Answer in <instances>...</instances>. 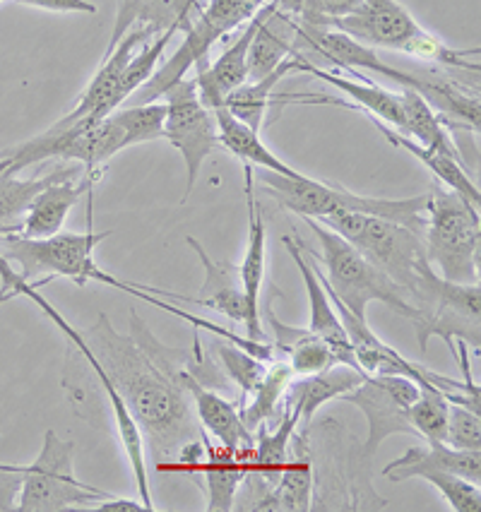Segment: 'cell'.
Listing matches in <instances>:
<instances>
[{"label": "cell", "instance_id": "obj_1", "mask_svg": "<svg viewBox=\"0 0 481 512\" xmlns=\"http://www.w3.org/2000/svg\"><path fill=\"white\" fill-rule=\"evenodd\" d=\"M82 337L126 400L159 472L174 469L183 450L207 440L181 378L193 354L164 347L135 311L130 335H121L99 315Z\"/></svg>", "mask_w": 481, "mask_h": 512}, {"label": "cell", "instance_id": "obj_2", "mask_svg": "<svg viewBox=\"0 0 481 512\" xmlns=\"http://www.w3.org/2000/svg\"><path fill=\"white\" fill-rule=\"evenodd\" d=\"M164 116V101L121 106L97 123L77 121L65 128L51 125L41 135L17 142L13 147H3L0 159L10 164V174H17L27 166L61 159V162L80 164L89 176L102 178V169L118 152L162 138Z\"/></svg>", "mask_w": 481, "mask_h": 512}, {"label": "cell", "instance_id": "obj_3", "mask_svg": "<svg viewBox=\"0 0 481 512\" xmlns=\"http://www.w3.org/2000/svg\"><path fill=\"white\" fill-rule=\"evenodd\" d=\"M292 56H301L313 65L318 58H325L340 73H376L378 77H390L400 87L417 89V92L433 106V111L443 118L450 130L465 128L479 133V89L477 85L448 77L443 73H407L395 68L378 56L376 49L349 39L347 34L332 27H313L296 20V41Z\"/></svg>", "mask_w": 481, "mask_h": 512}, {"label": "cell", "instance_id": "obj_4", "mask_svg": "<svg viewBox=\"0 0 481 512\" xmlns=\"http://www.w3.org/2000/svg\"><path fill=\"white\" fill-rule=\"evenodd\" d=\"M109 236L111 231H99V234L92 231V219H89V229L85 234H63V231H58L56 236L49 238H27L20 234L0 236V255L8 263L20 267L17 272L27 282H34L37 277L46 279V282L56 277L73 279L77 287H85L87 282H99L145 301L147 291L142 284L123 282V279L104 272L94 260V248Z\"/></svg>", "mask_w": 481, "mask_h": 512}, {"label": "cell", "instance_id": "obj_5", "mask_svg": "<svg viewBox=\"0 0 481 512\" xmlns=\"http://www.w3.org/2000/svg\"><path fill=\"white\" fill-rule=\"evenodd\" d=\"M304 222L316 234L320 253L316 255L313 250H308L306 243L304 248L308 255L316 258V263L323 265V270H318L316 265H313V270H316L320 284L332 299L340 301L349 313H354L361 320H366V308L373 301L385 303L412 323L417 320V308L407 301L405 291L397 287L383 270H378L371 260H366L352 243H347L340 234H335L316 219H304Z\"/></svg>", "mask_w": 481, "mask_h": 512}, {"label": "cell", "instance_id": "obj_6", "mask_svg": "<svg viewBox=\"0 0 481 512\" xmlns=\"http://www.w3.org/2000/svg\"><path fill=\"white\" fill-rule=\"evenodd\" d=\"M260 186L267 190L272 200L279 202L284 210L299 214L301 219H323L335 212H364L373 217L390 219L407 229L424 236L426 226V202L429 193L414 195V198L390 200V198H368V195L352 193V190L337 186V183L316 181V178L299 174L294 178L275 174V171L260 169Z\"/></svg>", "mask_w": 481, "mask_h": 512}, {"label": "cell", "instance_id": "obj_7", "mask_svg": "<svg viewBox=\"0 0 481 512\" xmlns=\"http://www.w3.org/2000/svg\"><path fill=\"white\" fill-rule=\"evenodd\" d=\"M316 222L325 224L344 241L352 243L366 260H371L405 291L407 301L412 299L424 279V272L431 267L426 258L424 236L390 219L364 212H335Z\"/></svg>", "mask_w": 481, "mask_h": 512}, {"label": "cell", "instance_id": "obj_8", "mask_svg": "<svg viewBox=\"0 0 481 512\" xmlns=\"http://www.w3.org/2000/svg\"><path fill=\"white\" fill-rule=\"evenodd\" d=\"M424 248L438 275L455 284L479 282L481 219L479 210L445 186H433L426 202Z\"/></svg>", "mask_w": 481, "mask_h": 512}, {"label": "cell", "instance_id": "obj_9", "mask_svg": "<svg viewBox=\"0 0 481 512\" xmlns=\"http://www.w3.org/2000/svg\"><path fill=\"white\" fill-rule=\"evenodd\" d=\"M265 3L267 0H207L183 29L186 39L178 46V51L169 61L159 65L150 80L128 99L133 101L130 106L152 104V101L162 99L166 89L188 77L195 65L210 61L212 46L227 39L234 29L246 25Z\"/></svg>", "mask_w": 481, "mask_h": 512}, {"label": "cell", "instance_id": "obj_10", "mask_svg": "<svg viewBox=\"0 0 481 512\" xmlns=\"http://www.w3.org/2000/svg\"><path fill=\"white\" fill-rule=\"evenodd\" d=\"M417 308L414 332H417L419 349L426 351L431 337H441L448 344L455 359V339L469 344L479 354L481 347V291L477 284L448 282L433 270L424 272L419 289L409 299Z\"/></svg>", "mask_w": 481, "mask_h": 512}, {"label": "cell", "instance_id": "obj_11", "mask_svg": "<svg viewBox=\"0 0 481 512\" xmlns=\"http://www.w3.org/2000/svg\"><path fill=\"white\" fill-rule=\"evenodd\" d=\"M106 491L82 484L75 476V443L56 431L44 433L37 460L22 464V488L17 496L20 512L89 510Z\"/></svg>", "mask_w": 481, "mask_h": 512}, {"label": "cell", "instance_id": "obj_12", "mask_svg": "<svg viewBox=\"0 0 481 512\" xmlns=\"http://www.w3.org/2000/svg\"><path fill=\"white\" fill-rule=\"evenodd\" d=\"M159 101H164L166 106L162 138L176 147L178 154L183 157V164H186V193H183V202H188L195 183H198L200 169H203L207 157L219 147L215 113L207 109L203 99H200L195 77L178 80L176 85L166 89L164 97Z\"/></svg>", "mask_w": 481, "mask_h": 512}, {"label": "cell", "instance_id": "obj_13", "mask_svg": "<svg viewBox=\"0 0 481 512\" xmlns=\"http://www.w3.org/2000/svg\"><path fill=\"white\" fill-rule=\"evenodd\" d=\"M417 397L419 385L407 375H366L354 390L340 397V402L354 404L366 416L368 433L361 445V457L366 462L373 460L385 438L395 433L417 436V428L409 419V407Z\"/></svg>", "mask_w": 481, "mask_h": 512}, {"label": "cell", "instance_id": "obj_14", "mask_svg": "<svg viewBox=\"0 0 481 512\" xmlns=\"http://www.w3.org/2000/svg\"><path fill=\"white\" fill-rule=\"evenodd\" d=\"M332 29L347 34L349 39L359 41L368 49L402 53L412 49L414 41L424 32V27H419L417 20L397 0H361L352 13L337 20Z\"/></svg>", "mask_w": 481, "mask_h": 512}, {"label": "cell", "instance_id": "obj_15", "mask_svg": "<svg viewBox=\"0 0 481 512\" xmlns=\"http://www.w3.org/2000/svg\"><path fill=\"white\" fill-rule=\"evenodd\" d=\"M188 246L195 250V255L200 258V265L205 270V282L200 289L198 299H193V306L212 308V311L227 315L231 323L246 327V337L251 342H267L263 323H260V315H255L248 306L246 291L241 284V272L239 265L231 263H219L212 260L210 253L203 248V243L198 238L188 236Z\"/></svg>", "mask_w": 481, "mask_h": 512}, {"label": "cell", "instance_id": "obj_16", "mask_svg": "<svg viewBox=\"0 0 481 512\" xmlns=\"http://www.w3.org/2000/svg\"><path fill=\"white\" fill-rule=\"evenodd\" d=\"M275 10V0H267L263 8L243 25L241 37L231 41L215 61L195 65V73H198L195 75V85H198V94L207 109H215V106L222 104L229 92H234L236 87L248 80V46H251V39L255 29L260 27V22L270 13H275Z\"/></svg>", "mask_w": 481, "mask_h": 512}, {"label": "cell", "instance_id": "obj_17", "mask_svg": "<svg viewBox=\"0 0 481 512\" xmlns=\"http://www.w3.org/2000/svg\"><path fill=\"white\" fill-rule=\"evenodd\" d=\"M181 378L190 395V402H193L200 426H203L222 448L239 452V455L251 452L255 443V433L248 431L246 424H243L239 404L224 400L215 388H207V385L200 383L188 368H183Z\"/></svg>", "mask_w": 481, "mask_h": 512}, {"label": "cell", "instance_id": "obj_18", "mask_svg": "<svg viewBox=\"0 0 481 512\" xmlns=\"http://www.w3.org/2000/svg\"><path fill=\"white\" fill-rule=\"evenodd\" d=\"M282 243L284 248H287V253L292 255L294 265L299 267L301 277H304V287L308 291V306H311V323H308V330L328 344L337 361L359 368L356 366L352 344H349L347 332H344L340 313L335 311L330 294L325 291L323 284H320L316 270H313V263H308L304 253L299 250V238L284 236Z\"/></svg>", "mask_w": 481, "mask_h": 512}, {"label": "cell", "instance_id": "obj_19", "mask_svg": "<svg viewBox=\"0 0 481 512\" xmlns=\"http://www.w3.org/2000/svg\"><path fill=\"white\" fill-rule=\"evenodd\" d=\"M366 373L359 368L347 366V363H335V366L325 368L316 375H304V378H294L287 392H284L282 407L296 414L299 419V431H308L313 426V416L323 404L332 400H340L344 392L354 390Z\"/></svg>", "mask_w": 481, "mask_h": 512}, {"label": "cell", "instance_id": "obj_20", "mask_svg": "<svg viewBox=\"0 0 481 512\" xmlns=\"http://www.w3.org/2000/svg\"><path fill=\"white\" fill-rule=\"evenodd\" d=\"M200 8V0H118L114 32L106 53L114 51L130 29H145L152 37L169 29L183 32Z\"/></svg>", "mask_w": 481, "mask_h": 512}, {"label": "cell", "instance_id": "obj_21", "mask_svg": "<svg viewBox=\"0 0 481 512\" xmlns=\"http://www.w3.org/2000/svg\"><path fill=\"white\" fill-rule=\"evenodd\" d=\"M97 181H99L97 176H89L85 169H80L75 171L73 176H65L61 181L46 186L37 198L32 200V205H29V212L25 217V224H22L20 236H27V238L56 236L58 231H63L65 217H68L70 210H73L75 202L85 193H89Z\"/></svg>", "mask_w": 481, "mask_h": 512}, {"label": "cell", "instance_id": "obj_22", "mask_svg": "<svg viewBox=\"0 0 481 512\" xmlns=\"http://www.w3.org/2000/svg\"><path fill=\"white\" fill-rule=\"evenodd\" d=\"M267 323H270L272 335H275V354L279 359L289 363L296 378H304V375H316L325 368L340 363L332 354V349L323 342L318 335H313L308 327H292L284 325L282 320H277V315L272 313L270 303L265 308Z\"/></svg>", "mask_w": 481, "mask_h": 512}, {"label": "cell", "instance_id": "obj_23", "mask_svg": "<svg viewBox=\"0 0 481 512\" xmlns=\"http://www.w3.org/2000/svg\"><path fill=\"white\" fill-rule=\"evenodd\" d=\"M400 97V109H402V135H407L409 140H414L417 145L426 147V150L445 154V157L455 159L462 166H469L462 157V152L457 150L453 140V130L443 123V118L433 111V106L426 101L417 89L402 87L397 92Z\"/></svg>", "mask_w": 481, "mask_h": 512}, {"label": "cell", "instance_id": "obj_24", "mask_svg": "<svg viewBox=\"0 0 481 512\" xmlns=\"http://www.w3.org/2000/svg\"><path fill=\"white\" fill-rule=\"evenodd\" d=\"M243 190H246V207H248V243L243 263L239 265L241 284L246 291L248 306L255 315H260V301H263V284H265V255H267V231L265 219L260 212L258 198H255V166H243Z\"/></svg>", "mask_w": 481, "mask_h": 512}, {"label": "cell", "instance_id": "obj_25", "mask_svg": "<svg viewBox=\"0 0 481 512\" xmlns=\"http://www.w3.org/2000/svg\"><path fill=\"white\" fill-rule=\"evenodd\" d=\"M421 467H436L445 469V472H453L462 479L479 484L481 481V455L479 450H455L445 443H429V448L424 445H414L405 455L397 457L395 462H390L383 469V476H388L390 481H407L412 476L414 469Z\"/></svg>", "mask_w": 481, "mask_h": 512}, {"label": "cell", "instance_id": "obj_26", "mask_svg": "<svg viewBox=\"0 0 481 512\" xmlns=\"http://www.w3.org/2000/svg\"><path fill=\"white\" fill-rule=\"evenodd\" d=\"M80 164H58L51 174H39L32 178H17L8 169L0 171V236L20 234L22 224L29 212V205L37 195L51 183L61 181L65 176H73L80 171Z\"/></svg>", "mask_w": 481, "mask_h": 512}, {"label": "cell", "instance_id": "obj_27", "mask_svg": "<svg viewBox=\"0 0 481 512\" xmlns=\"http://www.w3.org/2000/svg\"><path fill=\"white\" fill-rule=\"evenodd\" d=\"M246 455L231 452L222 445H212L207 440L203 462H200L198 472L193 474L205 479L207 512L234 510L236 493H239L243 476H246Z\"/></svg>", "mask_w": 481, "mask_h": 512}, {"label": "cell", "instance_id": "obj_28", "mask_svg": "<svg viewBox=\"0 0 481 512\" xmlns=\"http://www.w3.org/2000/svg\"><path fill=\"white\" fill-rule=\"evenodd\" d=\"M366 118L373 125H376L380 133L385 135V140L393 142V145L400 147V150L409 152L414 159H419V162L424 164L426 169H429L431 174L438 178V183H441V186L453 190V193L460 195V198H465L469 205L477 207V210H479V207H481V193H479L477 183L472 181V171H469V166H462L460 162H455V159L445 157V154L426 150V147H421L414 140H409L407 135H402L400 130L390 128V125H385V123H380L378 118H371V116H366Z\"/></svg>", "mask_w": 481, "mask_h": 512}, {"label": "cell", "instance_id": "obj_29", "mask_svg": "<svg viewBox=\"0 0 481 512\" xmlns=\"http://www.w3.org/2000/svg\"><path fill=\"white\" fill-rule=\"evenodd\" d=\"M212 113H215V121H217L219 147H224V150L234 154V157L241 159L243 164L275 171V174H282L289 178L301 174V171H296L289 164H284L277 154H272L270 150H267L265 142L260 140L258 130L248 128V125L241 123L239 118L231 116V113L227 111V106L219 104L212 109Z\"/></svg>", "mask_w": 481, "mask_h": 512}, {"label": "cell", "instance_id": "obj_30", "mask_svg": "<svg viewBox=\"0 0 481 512\" xmlns=\"http://www.w3.org/2000/svg\"><path fill=\"white\" fill-rule=\"evenodd\" d=\"M292 73H299V56L284 58L263 80H246L234 92H229L222 104L227 106L231 116H236L248 128L260 133L265 123V113L275 109V87L279 85V80H284V77Z\"/></svg>", "mask_w": 481, "mask_h": 512}, {"label": "cell", "instance_id": "obj_31", "mask_svg": "<svg viewBox=\"0 0 481 512\" xmlns=\"http://www.w3.org/2000/svg\"><path fill=\"white\" fill-rule=\"evenodd\" d=\"M294 378V371L284 359H275L267 363V371L263 375V380H260V385L239 407L241 419L248 431L255 433L260 426L272 424V421L277 419L279 412H282L284 392H287Z\"/></svg>", "mask_w": 481, "mask_h": 512}, {"label": "cell", "instance_id": "obj_32", "mask_svg": "<svg viewBox=\"0 0 481 512\" xmlns=\"http://www.w3.org/2000/svg\"><path fill=\"white\" fill-rule=\"evenodd\" d=\"M176 29H169V32L159 34V37H154L152 41H147V44H142L138 51L133 53V58H130L126 70L121 73V80H118L116 85V94H114V109H121V106L128 104V99L133 97L138 89L145 85L147 80H150L154 70L159 68V61H162L164 56V49L169 46V41L174 39Z\"/></svg>", "mask_w": 481, "mask_h": 512}, {"label": "cell", "instance_id": "obj_33", "mask_svg": "<svg viewBox=\"0 0 481 512\" xmlns=\"http://www.w3.org/2000/svg\"><path fill=\"white\" fill-rule=\"evenodd\" d=\"M215 339H217L215 354L219 363H222L224 373H227L229 380H234L241 390L239 402H236L241 407V404L253 395V390L260 385V380H263V375L267 371V363L270 361L258 359V356L251 354V351L236 347V344L229 342V339H222V337H215Z\"/></svg>", "mask_w": 481, "mask_h": 512}, {"label": "cell", "instance_id": "obj_34", "mask_svg": "<svg viewBox=\"0 0 481 512\" xmlns=\"http://www.w3.org/2000/svg\"><path fill=\"white\" fill-rule=\"evenodd\" d=\"M448 412V397L438 388H433V385H421L417 402L409 407V419H412L414 428H417V436L424 443H445Z\"/></svg>", "mask_w": 481, "mask_h": 512}, {"label": "cell", "instance_id": "obj_35", "mask_svg": "<svg viewBox=\"0 0 481 512\" xmlns=\"http://www.w3.org/2000/svg\"><path fill=\"white\" fill-rule=\"evenodd\" d=\"M414 476H419V479L429 481L431 486H436L455 512H479L481 508L479 484H472V481L462 479V476L445 472V469H436V467L414 469L409 479H414Z\"/></svg>", "mask_w": 481, "mask_h": 512}, {"label": "cell", "instance_id": "obj_36", "mask_svg": "<svg viewBox=\"0 0 481 512\" xmlns=\"http://www.w3.org/2000/svg\"><path fill=\"white\" fill-rule=\"evenodd\" d=\"M445 445L455 450H481V419L477 412L450 402Z\"/></svg>", "mask_w": 481, "mask_h": 512}, {"label": "cell", "instance_id": "obj_37", "mask_svg": "<svg viewBox=\"0 0 481 512\" xmlns=\"http://www.w3.org/2000/svg\"><path fill=\"white\" fill-rule=\"evenodd\" d=\"M361 0H304L299 13L292 15L304 25L313 27H332L344 15H349Z\"/></svg>", "mask_w": 481, "mask_h": 512}, {"label": "cell", "instance_id": "obj_38", "mask_svg": "<svg viewBox=\"0 0 481 512\" xmlns=\"http://www.w3.org/2000/svg\"><path fill=\"white\" fill-rule=\"evenodd\" d=\"M22 488V464H0V512L17 510Z\"/></svg>", "mask_w": 481, "mask_h": 512}, {"label": "cell", "instance_id": "obj_39", "mask_svg": "<svg viewBox=\"0 0 481 512\" xmlns=\"http://www.w3.org/2000/svg\"><path fill=\"white\" fill-rule=\"evenodd\" d=\"M15 3L27 5V8L46 10V13H82V15H94L97 13V5L89 3V0H15Z\"/></svg>", "mask_w": 481, "mask_h": 512}, {"label": "cell", "instance_id": "obj_40", "mask_svg": "<svg viewBox=\"0 0 481 512\" xmlns=\"http://www.w3.org/2000/svg\"><path fill=\"white\" fill-rule=\"evenodd\" d=\"M89 510H106V512H140L145 510V505L138 503V500L133 498H114V496H106L102 500H97V503L92 505Z\"/></svg>", "mask_w": 481, "mask_h": 512}, {"label": "cell", "instance_id": "obj_41", "mask_svg": "<svg viewBox=\"0 0 481 512\" xmlns=\"http://www.w3.org/2000/svg\"><path fill=\"white\" fill-rule=\"evenodd\" d=\"M13 299H17V291L15 289H8V287L0 289V306H5V303L13 301Z\"/></svg>", "mask_w": 481, "mask_h": 512}, {"label": "cell", "instance_id": "obj_42", "mask_svg": "<svg viewBox=\"0 0 481 512\" xmlns=\"http://www.w3.org/2000/svg\"><path fill=\"white\" fill-rule=\"evenodd\" d=\"M8 162H5V159H0V171H5V169H8Z\"/></svg>", "mask_w": 481, "mask_h": 512}, {"label": "cell", "instance_id": "obj_43", "mask_svg": "<svg viewBox=\"0 0 481 512\" xmlns=\"http://www.w3.org/2000/svg\"><path fill=\"white\" fill-rule=\"evenodd\" d=\"M0 3H3V0H0Z\"/></svg>", "mask_w": 481, "mask_h": 512}]
</instances>
